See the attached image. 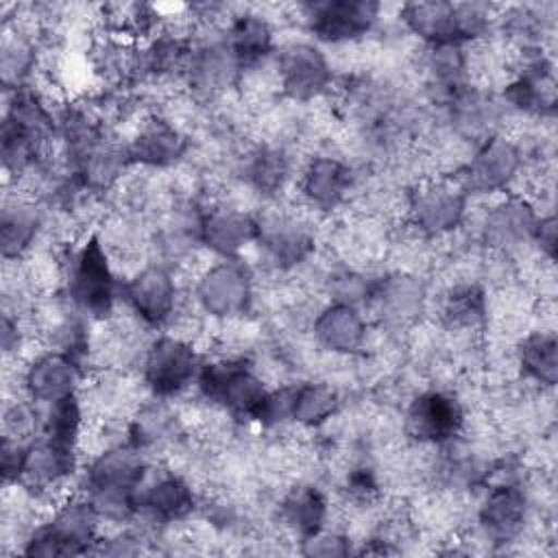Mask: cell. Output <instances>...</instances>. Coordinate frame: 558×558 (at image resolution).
Listing matches in <instances>:
<instances>
[{
  "label": "cell",
  "mask_w": 558,
  "mask_h": 558,
  "mask_svg": "<svg viewBox=\"0 0 558 558\" xmlns=\"http://www.w3.org/2000/svg\"><path fill=\"white\" fill-rule=\"evenodd\" d=\"M177 296L172 270L159 262L144 266L122 286V299L131 314L148 327H159L174 316Z\"/></svg>",
  "instance_id": "13"
},
{
  "label": "cell",
  "mask_w": 558,
  "mask_h": 558,
  "mask_svg": "<svg viewBox=\"0 0 558 558\" xmlns=\"http://www.w3.org/2000/svg\"><path fill=\"white\" fill-rule=\"evenodd\" d=\"M538 218L541 216L527 198L508 196L486 211L480 229L482 242L490 251L508 255L525 242H532Z\"/></svg>",
  "instance_id": "18"
},
{
  "label": "cell",
  "mask_w": 558,
  "mask_h": 558,
  "mask_svg": "<svg viewBox=\"0 0 558 558\" xmlns=\"http://www.w3.org/2000/svg\"><path fill=\"white\" fill-rule=\"evenodd\" d=\"M340 405V397L336 388L323 381H305L294 384L292 399V423L301 427H320L327 423Z\"/></svg>",
  "instance_id": "31"
},
{
  "label": "cell",
  "mask_w": 558,
  "mask_h": 558,
  "mask_svg": "<svg viewBox=\"0 0 558 558\" xmlns=\"http://www.w3.org/2000/svg\"><path fill=\"white\" fill-rule=\"evenodd\" d=\"M312 331L320 349L338 355L357 353L366 342V320L360 307L338 301L316 314Z\"/></svg>",
  "instance_id": "24"
},
{
  "label": "cell",
  "mask_w": 558,
  "mask_h": 558,
  "mask_svg": "<svg viewBox=\"0 0 558 558\" xmlns=\"http://www.w3.org/2000/svg\"><path fill=\"white\" fill-rule=\"evenodd\" d=\"M521 375L538 386L554 388L558 379V340L554 331H532L517 347Z\"/></svg>",
  "instance_id": "30"
},
{
  "label": "cell",
  "mask_w": 558,
  "mask_h": 558,
  "mask_svg": "<svg viewBox=\"0 0 558 558\" xmlns=\"http://www.w3.org/2000/svg\"><path fill=\"white\" fill-rule=\"evenodd\" d=\"M44 214L37 203L24 194L7 196L0 214V248L4 262H20L37 240Z\"/></svg>",
  "instance_id": "25"
},
{
  "label": "cell",
  "mask_w": 558,
  "mask_h": 558,
  "mask_svg": "<svg viewBox=\"0 0 558 558\" xmlns=\"http://www.w3.org/2000/svg\"><path fill=\"white\" fill-rule=\"evenodd\" d=\"M277 85L294 102H310L331 87V65L312 44L292 41L277 52Z\"/></svg>",
  "instance_id": "11"
},
{
  "label": "cell",
  "mask_w": 558,
  "mask_h": 558,
  "mask_svg": "<svg viewBox=\"0 0 558 558\" xmlns=\"http://www.w3.org/2000/svg\"><path fill=\"white\" fill-rule=\"evenodd\" d=\"M194 301L211 318H235L253 303V272L240 259H222L201 272Z\"/></svg>",
  "instance_id": "7"
},
{
  "label": "cell",
  "mask_w": 558,
  "mask_h": 558,
  "mask_svg": "<svg viewBox=\"0 0 558 558\" xmlns=\"http://www.w3.org/2000/svg\"><path fill=\"white\" fill-rule=\"evenodd\" d=\"M342 493L349 504H353L357 508H368V506L377 504V499L381 495V486H379V480L373 469L357 466L347 473Z\"/></svg>",
  "instance_id": "35"
},
{
  "label": "cell",
  "mask_w": 558,
  "mask_h": 558,
  "mask_svg": "<svg viewBox=\"0 0 558 558\" xmlns=\"http://www.w3.org/2000/svg\"><path fill=\"white\" fill-rule=\"evenodd\" d=\"M0 65L4 89H15L24 85V78L35 68V41L24 31H17V24L15 28L4 26Z\"/></svg>",
  "instance_id": "33"
},
{
  "label": "cell",
  "mask_w": 558,
  "mask_h": 558,
  "mask_svg": "<svg viewBox=\"0 0 558 558\" xmlns=\"http://www.w3.org/2000/svg\"><path fill=\"white\" fill-rule=\"evenodd\" d=\"M466 423L462 401L445 390H425L416 395L403 418L405 434L423 445L453 442Z\"/></svg>",
  "instance_id": "9"
},
{
  "label": "cell",
  "mask_w": 558,
  "mask_h": 558,
  "mask_svg": "<svg viewBox=\"0 0 558 558\" xmlns=\"http://www.w3.org/2000/svg\"><path fill=\"white\" fill-rule=\"evenodd\" d=\"M76 464L78 449L37 436L28 442L17 484L33 497H48L70 480V475L76 471Z\"/></svg>",
  "instance_id": "17"
},
{
  "label": "cell",
  "mask_w": 558,
  "mask_h": 558,
  "mask_svg": "<svg viewBox=\"0 0 558 558\" xmlns=\"http://www.w3.org/2000/svg\"><path fill=\"white\" fill-rule=\"evenodd\" d=\"M521 161V148L512 140L495 133L477 144L473 157L458 170L456 179L466 194L504 192L514 181Z\"/></svg>",
  "instance_id": "10"
},
{
  "label": "cell",
  "mask_w": 558,
  "mask_h": 558,
  "mask_svg": "<svg viewBox=\"0 0 558 558\" xmlns=\"http://www.w3.org/2000/svg\"><path fill=\"white\" fill-rule=\"evenodd\" d=\"M527 521V495L514 477L488 486L477 510V523L484 536L495 545H508L523 534Z\"/></svg>",
  "instance_id": "16"
},
{
  "label": "cell",
  "mask_w": 558,
  "mask_h": 558,
  "mask_svg": "<svg viewBox=\"0 0 558 558\" xmlns=\"http://www.w3.org/2000/svg\"><path fill=\"white\" fill-rule=\"evenodd\" d=\"M440 316L451 329H475L486 318V292L480 283L453 286L440 305Z\"/></svg>",
  "instance_id": "32"
},
{
  "label": "cell",
  "mask_w": 558,
  "mask_h": 558,
  "mask_svg": "<svg viewBox=\"0 0 558 558\" xmlns=\"http://www.w3.org/2000/svg\"><path fill=\"white\" fill-rule=\"evenodd\" d=\"M399 17L425 46H464L486 37L490 28V7L482 2H408L401 7Z\"/></svg>",
  "instance_id": "2"
},
{
  "label": "cell",
  "mask_w": 558,
  "mask_h": 558,
  "mask_svg": "<svg viewBox=\"0 0 558 558\" xmlns=\"http://www.w3.org/2000/svg\"><path fill=\"white\" fill-rule=\"evenodd\" d=\"M255 238L257 218L244 209L216 205L201 211L198 242L222 259H238Z\"/></svg>",
  "instance_id": "20"
},
{
  "label": "cell",
  "mask_w": 558,
  "mask_h": 558,
  "mask_svg": "<svg viewBox=\"0 0 558 558\" xmlns=\"http://www.w3.org/2000/svg\"><path fill=\"white\" fill-rule=\"evenodd\" d=\"M148 456L129 440L100 449L85 469V495H137Z\"/></svg>",
  "instance_id": "12"
},
{
  "label": "cell",
  "mask_w": 558,
  "mask_h": 558,
  "mask_svg": "<svg viewBox=\"0 0 558 558\" xmlns=\"http://www.w3.org/2000/svg\"><path fill=\"white\" fill-rule=\"evenodd\" d=\"M65 296L89 320H107L116 312L118 279L98 233H89L61 264Z\"/></svg>",
  "instance_id": "1"
},
{
  "label": "cell",
  "mask_w": 558,
  "mask_h": 558,
  "mask_svg": "<svg viewBox=\"0 0 558 558\" xmlns=\"http://www.w3.org/2000/svg\"><path fill=\"white\" fill-rule=\"evenodd\" d=\"M327 512V497L314 484H296L279 504V521L301 541L325 527Z\"/></svg>",
  "instance_id": "28"
},
{
  "label": "cell",
  "mask_w": 558,
  "mask_h": 558,
  "mask_svg": "<svg viewBox=\"0 0 558 558\" xmlns=\"http://www.w3.org/2000/svg\"><path fill=\"white\" fill-rule=\"evenodd\" d=\"M242 179L262 196H277L290 179V157L283 148L259 144L242 159Z\"/></svg>",
  "instance_id": "29"
},
{
  "label": "cell",
  "mask_w": 558,
  "mask_h": 558,
  "mask_svg": "<svg viewBox=\"0 0 558 558\" xmlns=\"http://www.w3.org/2000/svg\"><path fill=\"white\" fill-rule=\"evenodd\" d=\"M28 442L13 440V438H2V453H0V466H2V477L4 484H17L24 466Z\"/></svg>",
  "instance_id": "37"
},
{
  "label": "cell",
  "mask_w": 558,
  "mask_h": 558,
  "mask_svg": "<svg viewBox=\"0 0 558 558\" xmlns=\"http://www.w3.org/2000/svg\"><path fill=\"white\" fill-rule=\"evenodd\" d=\"M310 33L325 44H351L366 37L379 20L373 0H316L299 7Z\"/></svg>",
  "instance_id": "8"
},
{
  "label": "cell",
  "mask_w": 558,
  "mask_h": 558,
  "mask_svg": "<svg viewBox=\"0 0 558 558\" xmlns=\"http://www.w3.org/2000/svg\"><path fill=\"white\" fill-rule=\"evenodd\" d=\"M203 399L233 418H251L262 405L268 388L242 357H218L201 364L196 377Z\"/></svg>",
  "instance_id": "4"
},
{
  "label": "cell",
  "mask_w": 558,
  "mask_h": 558,
  "mask_svg": "<svg viewBox=\"0 0 558 558\" xmlns=\"http://www.w3.org/2000/svg\"><path fill=\"white\" fill-rule=\"evenodd\" d=\"M41 408L26 395L9 399L2 410V438L31 442L39 434Z\"/></svg>",
  "instance_id": "34"
},
{
  "label": "cell",
  "mask_w": 558,
  "mask_h": 558,
  "mask_svg": "<svg viewBox=\"0 0 558 558\" xmlns=\"http://www.w3.org/2000/svg\"><path fill=\"white\" fill-rule=\"evenodd\" d=\"M368 303L388 325L412 323L425 305V286L412 275H390L375 281Z\"/></svg>",
  "instance_id": "27"
},
{
  "label": "cell",
  "mask_w": 558,
  "mask_h": 558,
  "mask_svg": "<svg viewBox=\"0 0 558 558\" xmlns=\"http://www.w3.org/2000/svg\"><path fill=\"white\" fill-rule=\"evenodd\" d=\"M133 163L144 168H170L187 150L185 133L163 116H146L126 142Z\"/></svg>",
  "instance_id": "21"
},
{
  "label": "cell",
  "mask_w": 558,
  "mask_h": 558,
  "mask_svg": "<svg viewBox=\"0 0 558 558\" xmlns=\"http://www.w3.org/2000/svg\"><path fill=\"white\" fill-rule=\"evenodd\" d=\"M353 170L347 161L333 155H316L305 163L299 190L310 207L331 211L347 201L353 190Z\"/></svg>",
  "instance_id": "22"
},
{
  "label": "cell",
  "mask_w": 558,
  "mask_h": 558,
  "mask_svg": "<svg viewBox=\"0 0 558 558\" xmlns=\"http://www.w3.org/2000/svg\"><path fill=\"white\" fill-rule=\"evenodd\" d=\"M98 512L87 495L65 497L48 521L35 525L24 541L26 556H83L92 554L98 541Z\"/></svg>",
  "instance_id": "3"
},
{
  "label": "cell",
  "mask_w": 558,
  "mask_h": 558,
  "mask_svg": "<svg viewBox=\"0 0 558 558\" xmlns=\"http://www.w3.org/2000/svg\"><path fill=\"white\" fill-rule=\"evenodd\" d=\"M196 508L192 486L174 471L157 473L150 477V469L137 488V514H144L150 523L168 525L187 519Z\"/></svg>",
  "instance_id": "19"
},
{
  "label": "cell",
  "mask_w": 558,
  "mask_h": 558,
  "mask_svg": "<svg viewBox=\"0 0 558 558\" xmlns=\"http://www.w3.org/2000/svg\"><path fill=\"white\" fill-rule=\"evenodd\" d=\"M142 366V381L155 399H170L185 392L198 377L201 360L194 344L179 336L166 333L148 342Z\"/></svg>",
  "instance_id": "5"
},
{
  "label": "cell",
  "mask_w": 558,
  "mask_h": 558,
  "mask_svg": "<svg viewBox=\"0 0 558 558\" xmlns=\"http://www.w3.org/2000/svg\"><path fill=\"white\" fill-rule=\"evenodd\" d=\"M242 76V70L231 54L225 39H214L205 44H194V52L183 81L198 96L216 98L231 89Z\"/></svg>",
  "instance_id": "23"
},
{
  "label": "cell",
  "mask_w": 558,
  "mask_h": 558,
  "mask_svg": "<svg viewBox=\"0 0 558 558\" xmlns=\"http://www.w3.org/2000/svg\"><path fill=\"white\" fill-rule=\"evenodd\" d=\"M351 551H353L351 538L347 534H340L327 527L301 541V554L314 556V558H338V556H349Z\"/></svg>",
  "instance_id": "36"
},
{
  "label": "cell",
  "mask_w": 558,
  "mask_h": 558,
  "mask_svg": "<svg viewBox=\"0 0 558 558\" xmlns=\"http://www.w3.org/2000/svg\"><path fill=\"white\" fill-rule=\"evenodd\" d=\"M0 336H2V351L4 355H17L20 347H22V340H24V331H22V325L17 320L15 314L11 312H4L2 314V327H0Z\"/></svg>",
  "instance_id": "39"
},
{
  "label": "cell",
  "mask_w": 558,
  "mask_h": 558,
  "mask_svg": "<svg viewBox=\"0 0 558 558\" xmlns=\"http://www.w3.org/2000/svg\"><path fill=\"white\" fill-rule=\"evenodd\" d=\"M532 242L538 244L541 253H543L549 262L556 257V218H554L551 214L538 218Z\"/></svg>",
  "instance_id": "38"
},
{
  "label": "cell",
  "mask_w": 558,
  "mask_h": 558,
  "mask_svg": "<svg viewBox=\"0 0 558 558\" xmlns=\"http://www.w3.org/2000/svg\"><path fill=\"white\" fill-rule=\"evenodd\" d=\"M81 381L83 364L57 349L35 355L22 373L24 395L37 405H50L78 395Z\"/></svg>",
  "instance_id": "15"
},
{
  "label": "cell",
  "mask_w": 558,
  "mask_h": 558,
  "mask_svg": "<svg viewBox=\"0 0 558 558\" xmlns=\"http://www.w3.org/2000/svg\"><path fill=\"white\" fill-rule=\"evenodd\" d=\"M466 198L456 177L427 179L408 194V222L425 238L447 235L462 225Z\"/></svg>",
  "instance_id": "6"
},
{
  "label": "cell",
  "mask_w": 558,
  "mask_h": 558,
  "mask_svg": "<svg viewBox=\"0 0 558 558\" xmlns=\"http://www.w3.org/2000/svg\"><path fill=\"white\" fill-rule=\"evenodd\" d=\"M255 244L275 270H292L314 251V233L292 214L272 211L257 218Z\"/></svg>",
  "instance_id": "14"
},
{
  "label": "cell",
  "mask_w": 558,
  "mask_h": 558,
  "mask_svg": "<svg viewBox=\"0 0 558 558\" xmlns=\"http://www.w3.org/2000/svg\"><path fill=\"white\" fill-rule=\"evenodd\" d=\"M222 39L235 57L242 74L262 68L266 59L275 52L272 26L259 13L244 11L240 15H233L227 24V35Z\"/></svg>",
  "instance_id": "26"
}]
</instances>
